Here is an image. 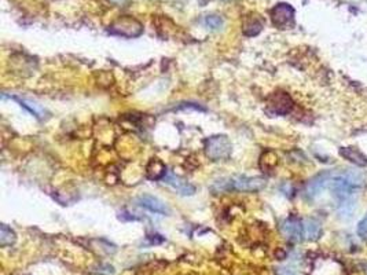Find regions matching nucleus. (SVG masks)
Returning <instances> with one entry per match:
<instances>
[{"label": "nucleus", "mask_w": 367, "mask_h": 275, "mask_svg": "<svg viewBox=\"0 0 367 275\" xmlns=\"http://www.w3.org/2000/svg\"><path fill=\"white\" fill-rule=\"evenodd\" d=\"M267 186V180L261 176H242V175H234V176L220 177L213 182L211 190L213 193L224 192H260Z\"/></svg>", "instance_id": "obj_1"}, {"label": "nucleus", "mask_w": 367, "mask_h": 275, "mask_svg": "<svg viewBox=\"0 0 367 275\" xmlns=\"http://www.w3.org/2000/svg\"><path fill=\"white\" fill-rule=\"evenodd\" d=\"M278 275H297L292 268H281Z\"/></svg>", "instance_id": "obj_19"}, {"label": "nucleus", "mask_w": 367, "mask_h": 275, "mask_svg": "<svg viewBox=\"0 0 367 275\" xmlns=\"http://www.w3.org/2000/svg\"><path fill=\"white\" fill-rule=\"evenodd\" d=\"M332 177H333L332 172H322L316 176H313L307 186V196L309 198H315L316 196H319L323 189L326 187V185L332 180Z\"/></svg>", "instance_id": "obj_7"}, {"label": "nucleus", "mask_w": 367, "mask_h": 275, "mask_svg": "<svg viewBox=\"0 0 367 275\" xmlns=\"http://www.w3.org/2000/svg\"><path fill=\"white\" fill-rule=\"evenodd\" d=\"M206 28H209L211 30H220L223 28V18L219 17V15H208L205 17V21H204Z\"/></svg>", "instance_id": "obj_15"}, {"label": "nucleus", "mask_w": 367, "mask_h": 275, "mask_svg": "<svg viewBox=\"0 0 367 275\" xmlns=\"http://www.w3.org/2000/svg\"><path fill=\"white\" fill-rule=\"evenodd\" d=\"M110 3H113V5H122L125 0H109Z\"/></svg>", "instance_id": "obj_20"}, {"label": "nucleus", "mask_w": 367, "mask_h": 275, "mask_svg": "<svg viewBox=\"0 0 367 275\" xmlns=\"http://www.w3.org/2000/svg\"><path fill=\"white\" fill-rule=\"evenodd\" d=\"M15 241H17V236H15L14 231L11 230L9 226L2 224V227H0V245L3 248L11 246L14 245Z\"/></svg>", "instance_id": "obj_14"}, {"label": "nucleus", "mask_w": 367, "mask_h": 275, "mask_svg": "<svg viewBox=\"0 0 367 275\" xmlns=\"http://www.w3.org/2000/svg\"><path fill=\"white\" fill-rule=\"evenodd\" d=\"M353 208H355V202L344 200L343 205H341V209H340V215L345 217H351V215H352L353 212Z\"/></svg>", "instance_id": "obj_17"}, {"label": "nucleus", "mask_w": 367, "mask_h": 275, "mask_svg": "<svg viewBox=\"0 0 367 275\" xmlns=\"http://www.w3.org/2000/svg\"><path fill=\"white\" fill-rule=\"evenodd\" d=\"M13 99H15V101H18V102L21 103V106H24L25 109H28V110H29L30 113L34 114L36 117H40V114H41V112H43V110H41V109H40L39 106L36 105V103L28 102V101H20V99H17V98H13Z\"/></svg>", "instance_id": "obj_16"}, {"label": "nucleus", "mask_w": 367, "mask_h": 275, "mask_svg": "<svg viewBox=\"0 0 367 275\" xmlns=\"http://www.w3.org/2000/svg\"><path fill=\"white\" fill-rule=\"evenodd\" d=\"M231 152H233V145L225 135H215L206 139L205 153L211 160L215 161L227 160L231 156Z\"/></svg>", "instance_id": "obj_3"}, {"label": "nucleus", "mask_w": 367, "mask_h": 275, "mask_svg": "<svg viewBox=\"0 0 367 275\" xmlns=\"http://www.w3.org/2000/svg\"><path fill=\"white\" fill-rule=\"evenodd\" d=\"M271 21L279 29H286L294 24V9L288 3H278L271 10Z\"/></svg>", "instance_id": "obj_4"}, {"label": "nucleus", "mask_w": 367, "mask_h": 275, "mask_svg": "<svg viewBox=\"0 0 367 275\" xmlns=\"http://www.w3.org/2000/svg\"><path fill=\"white\" fill-rule=\"evenodd\" d=\"M293 108V101L290 98L289 94L282 93V91H278V93L272 94L268 99V109L275 114H288Z\"/></svg>", "instance_id": "obj_5"}, {"label": "nucleus", "mask_w": 367, "mask_h": 275, "mask_svg": "<svg viewBox=\"0 0 367 275\" xmlns=\"http://www.w3.org/2000/svg\"><path fill=\"white\" fill-rule=\"evenodd\" d=\"M357 236L363 238V240H366L367 238V215L363 217L360 223L357 224Z\"/></svg>", "instance_id": "obj_18"}, {"label": "nucleus", "mask_w": 367, "mask_h": 275, "mask_svg": "<svg viewBox=\"0 0 367 275\" xmlns=\"http://www.w3.org/2000/svg\"><path fill=\"white\" fill-rule=\"evenodd\" d=\"M264 28V21L259 15L250 14L245 17L242 22V32L245 36H257Z\"/></svg>", "instance_id": "obj_10"}, {"label": "nucleus", "mask_w": 367, "mask_h": 275, "mask_svg": "<svg viewBox=\"0 0 367 275\" xmlns=\"http://www.w3.org/2000/svg\"><path fill=\"white\" fill-rule=\"evenodd\" d=\"M282 233L284 236L290 241H301L304 237V227L303 223L294 217H290V219H286V220L282 223Z\"/></svg>", "instance_id": "obj_6"}, {"label": "nucleus", "mask_w": 367, "mask_h": 275, "mask_svg": "<svg viewBox=\"0 0 367 275\" xmlns=\"http://www.w3.org/2000/svg\"><path fill=\"white\" fill-rule=\"evenodd\" d=\"M340 154L348 161L357 165V167H364L367 165V157L362 152H359L355 148H341L340 149Z\"/></svg>", "instance_id": "obj_12"}, {"label": "nucleus", "mask_w": 367, "mask_h": 275, "mask_svg": "<svg viewBox=\"0 0 367 275\" xmlns=\"http://www.w3.org/2000/svg\"><path fill=\"white\" fill-rule=\"evenodd\" d=\"M164 183H167L171 187H173L177 193H180L181 196H193L196 193V187L191 183L186 182L185 179L176 176V175H167L164 177Z\"/></svg>", "instance_id": "obj_9"}, {"label": "nucleus", "mask_w": 367, "mask_h": 275, "mask_svg": "<svg viewBox=\"0 0 367 275\" xmlns=\"http://www.w3.org/2000/svg\"><path fill=\"white\" fill-rule=\"evenodd\" d=\"M304 237L309 241H316L322 234V227L320 223L315 219H307L303 223Z\"/></svg>", "instance_id": "obj_13"}, {"label": "nucleus", "mask_w": 367, "mask_h": 275, "mask_svg": "<svg viewBox=\"0 0 367 275\" xmlns=\"http://www.w3.org/2000/svg\"><path fill=\"white\" fill-rule=\"evenodd\" d=\"M108 30L109 33L116 34V36L132 39V37H139L143 33V25L133 17L122 15L109 25Z\"/></svg>", "instance_id": "obj_2"}, {"label": "nucleus", "mask_w": 367, "mask_h": 275, "mask_svg": "<svg viewBox=\"0 0 367 275\" xmlns=\"http://www.w3.org/2000/svg\"><path fill=\"white\" fill-rule=\"evenodd\" d=\"M146 175L152 180H160L167 176V167L165 164L158 160V158H152L146 167Z\"/></svg>", "instance_id": "obj_11"}, {"label": "nucleus", "mask_w": 367, "mask_h": 275, "mask_svg": "<svg viewBox=\"0 0 367 275\" xmlns=\"http://www.w3.org/2000/svg\"><path fill=\"white\" fill-rule=\"evenodd\" d=\"M137 205L143 206L146 208L150 212H154V213H160V215H168L169 213V208L167 206L165 202H162L160 198L153 196H141L136 200Z\"/></svg>", "instance_id": "obj_8"}]
</instances>
